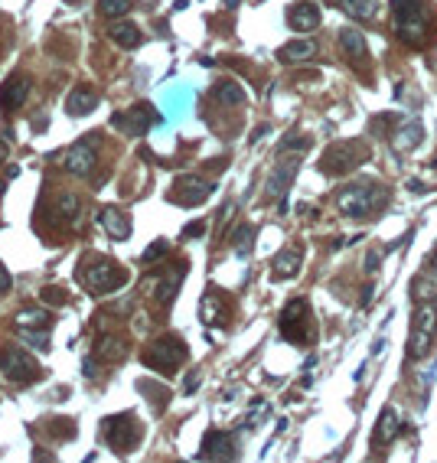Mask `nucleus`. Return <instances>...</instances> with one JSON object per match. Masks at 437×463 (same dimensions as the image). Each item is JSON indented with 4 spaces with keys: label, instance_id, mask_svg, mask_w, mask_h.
Returning <instances> with one entry per match:
<instances>
[{
    "label": "nucleus",
    "instance_id": "nucleus-13",
    "mask_svg": "<svg viewBox=\"0 0 437 463\" xmlns=\"http://www.w3.org/2000/svg\"><path fill=\"white\" fill-rule=\"evenodd\" d=\"M95 163H98V151H95V144H88V140L72 144L63 157V167L69 173H75V176H88V173L95 170Z\"/></svg>",
    "mask_w": 437,
    "mask_h": 463
},
{
    "label": "nucleus",
    "instance_id": "nucleus-15",
    "mask_svg": "<svg viewBox=\"0 0 437 463\" xmlns=\"http://www.w3.org/2000/svg\"><path fill=\"white\" fill-rule=\"evenodd\" d=\"M288 23L300 33L317 30V26H320V7H317V3H307V0H304V3H294L288 10Z\"/></svg>",
    "mask_w": 437,
    "mask_h": 463
},
{
    "label": "nucleus",
    "instance_id": "nucleus-4",
    "mask_svg": "<svg viewBox=\"0 0 437 463\" xmlns=\"http://www.w3.org/2000/svg\"><path fill=\"white\" fill-rule=\"evenodd\" d=\"M434 330H437V307L434 303H418L415 333H411V346H408V359H424V355L431 353Z\"/></svg>",
    "mask_w": 437,
    "mask_h": 463
},
{
    "label": "nucleus",
    "instance_id": "nucleus-1",
    "mask_svg": "<svg viewBox=\"0 0 437 463\" xmlns=\"http://www.w3.org/2000/svg\"><path fill=\"white\" fill-rule=\"evenodd\" d=\"M395 10V30L408 46H421L431 33V20L421 0H392Z\"/></svg>",
    "mask_w": 437,
    "mask_h": 463
},
{
    "label": "nucleus",
    "instance_id": "nucleus-23",
    "mask_svg": "<svg viewBox=\"0 0 437 463\" xmlns=\"http://www.w3.org/2000/svg\"><path fill=\"white\" fill-rule=\"evenodd\" d=\"M108 36L115 40L121 49H134V46H140V30L134 26V23H111V30H108Z\"/></svg>",
    "mask_w": 437,
    "mask_h": 463
},
{
    "label": "nucleus",
    "instance_id": "nucleus-7",
    "mask_svg": "<svg viewBox=\"0 0 437 463\" xmlns=\"http://www.w3.org/2000/svg\"><path fill=\"white\" fill-rule=\"evenodd\" d=\"M79 278L85 280L92 294H108V291H115V287H121L128 280V274L117 268L115 261H92L85 271H79Z\"/></svg>",
    "mask_w": 437,
    "mask_h": 463
},
{
    "label": "nucleus",
    "instance_id": "nucleus-8",
    "mask_svg": "<svg viewBox=\"0 0 437 463\" xmlns=\"http://www.w3.org/2000/svg\"><path fill=\"white\" fill-rule=\"evenodd\" d=\"M363 157H365V151L359 144H333L330 151L323 153L320 170L330 173V176H343V173L356 170V167L363 163Z\"/></svg>",
    "mask_w": 437,
    "mask_h": 463
},
{
    "label": "nucleus",
    "instance_id": "nucleus-33",
    "mask_svg": "<svg viewBox=\"0 0 437 463\" xmlns=\"http://www.w3.org/2000/svg\"><path fill=\"white\" fill-rule=\"evenodd\" d=\"M20 336L23 339H30V346H40V349H49V333H46V330H40V333H36V330H23L20 326Z\"/></svg>",
    "mask_w": 437,
    "mask_h": 463
},
{
    "label": "nucleus",
    "instance_id": "nucleus-25",
    "mask_svg": "<svg viewBox=\"0 0 437 463\" xmlns=\"http://www.w3.org/2000/svg\"><path fill=\"white\" fill-rule=\"evenodd\" d=\"M213 98L219 105H245V88L238 82H219L213 88Z\"/></svg>",
    "mask_w": 437,
    "mask_h": 463
},
{
    "label": "nucleus",
    "instance_id": "nucleus-17",
    "mask_svg": "<svg viewBox=\"0 0 437 463\" xmlns=\"http://www.w3.org/2000/svg\"><path fill=\"white\" fill-rule=\"evenodd\" d=\"M101 228L108 232V238H115V242H128L131 238V219L128 212H121V209H105L101 212Z\"/></svg>",
    "mask_w": 437,
    "mask_h": 463
},
{
    "label": "nucleus",
    "instance_id": "nucleus-16",
    "mask_svg": "<svg viewBox=\"0 0 437 463\" xmlns=\"http://www.w3.org/2000/svg\"><path fill=\"white\" fill-rule=\"evenodd\" d=\"M26 95H30V78L26 76L10 78V82L0 85V108H7V111L20 108L23 101H26Z\"/></svg>",
    "mask_w": 437,
    "mask_h": 463
},
{
    "label": "nucleus",
    "instance_id": "nucleus-28",
    "mask_svg": "<svg viewBox=\"0 0 437 463\" xmlns=\"http://www.w3.org/2000/svg\"><path fill=\"white\" fill-rule=\"evenodd\" d=\"M124 353H128V346L121 343V339H111V336H105V339H98V346H95V355H98V359H105V362H115V359H124Z\"/></svg>",
    "mask_w": 437,
    "mask_h": 463
},
{
    "label": "nucleus",
    "instance_id": "nucleus-44",
    "mask_svg": "<svg viewBox=\"0 0 437 463\" xmlns=\"http://www.w3.org/2000/svg\"><path fill=\"white\" fill-rule=\"evenodd\" d=\"M3 160H10V147H7V144L0 140V163H3Z\"/></svg>",
    "mask_w": 437,
    "mask_h": 463
},
{
    "label": "nucleus",
    "instance_id": "nucleus-14",
    "mask_svg": "<svg viewBox=\"0 0 437 463\" xmlns=\"http://www.w3.org/2000/svg\"><path fill=\"white\" fill-rule=\"evenodd\" d=\"M199 460H232L235 451H232V437L222 431H209L203 437V451L196 453Z\"/></svg>",
    "mask_w": 437,
    "mask_h": 463
},
{
    "label": "nucleus",
    "instance_id": "nucleus-27",
    "mask_svg": "<svg viewBox=\"0 0 437 463\" xmlns=\"http://www.w3.org/2000/svg\"><path fill=\"white\" fill-rule=\"evenodd\" d=\"M343 10L356 20H372L379 13V0H343Z\"/></svg>",
    "mask_w": 437,
    "mask_h": 463
},
{
    "label": "nucleus",
    "instance_id": "nucleus-3",
    "mask_svg": "<svg viewBox=\"0 0 437 463\" xmlns=\"http://www.w3.org/2000/svg\"><path fill=\"white\" fill-rule=\"evenodd\" d=\"M144 362H147L154 372L170 376L180 362H186V346H183V339H176V336H160V339L150 343V349L144 353Z\"/></svg>",
    "mask_w": 437,
    "mask_h": 463
},
{
    "label": "nucleus",
    "instance_id": "nucleus-42",
    "mask_svg": "<svg viewBox=\"0 0 437 463\" xmlns=\"http://www.w3.org/2000/svg\"><path fill=\"white\" fill-rule=\"evenodd\" d=\"M408 190H411V193H427V186L421 183V180H408Z\"/></svg>",
    "mask_w": 437,
    "mask_h": 463
},
{
    "label": "nucleus",
    "instance_id": "nucleus-46",
    "mask_svg": "<svg viewBox=\"0 0 437 463\" xmlns=\"http://www.w3.org/2000/svg\"><path fill=\"white\" fill-rule=\"evenodd\" d=\"M431 268L437 271V251H434V255H431Z\"/></svg>",
    "mask_w": 437,
    "mask_h": 463
},
{
    "label": "nucleus",
    "instance_id": "nucleus-32",
    "mask_svg": "<svg viewBox=\"0 0 437 463\" xmlns=\"http://www.w3.org/2000/svg\"><path fill=\"white\" fill-rule=\"evenodd\" d=\"M310 147V137H297V134H290V137H284L281 144H277V153H288V151H307Z\"/></svg>",
    "mask_w": 437,
    "mask_h": 463
},
{
    "label": "nucleus",
    "instance_id": "nucleus-12",
    "mask_svg": "<svg viewBox=\"0 0 437 463\" xmlns=\"http://www.w3.org/2000/svg\"><path fill=\"white\" fill-rule=\"evenodd\" d=\"M157 115H154V108L150 105H134L131 111H124V115H111V128L124 131V134H144V131L150 128V124H157Z\"/></svg>",
    "mask_w": 437,
    "mask_h": 463
},
{
    "label": "nucleus",
    "instance_id": "nucleus-2",
    "mask_svg": "<svg viewBox=\"0 0 437 463\" xmlns=\"http://www.w3.org/2000/svg\"><path fill=\"white\" fill-rule=\"evenodd\" d=\"M336 203H340V212H343V216L365 219V216H372L375 209L385 203V190H382L379 183H372V180H363V183L346 186Z\"/></svg>",
    "mask_w": 437,
    "mask_h": 463
},
{
    "label": "nucleus",
    "instance_id": "nucleus-43",
    "mask_svg": "<svg viewBox=\"0 0 437 463\" xmlns=\"http://www.w3.org/2000/svg\"><path fill=\"white\" fill-rule=\"evenodd\" d=\"M196 385H199V376H190V378H186V392H190V395L196 392Z\"/></svg>",
    "mask_w": 437,
    "mask_h": 463
},
{
    "label": "nucleus",
    "instance_id": "nucleus-21",
    "mask_svg": "<svg viewBox=\"0 0 437 463\" xmlns=\"http://www.w3.org/2000/svg\"><path fill=\"white\" fill-rule=\"evenodd\" d=\"M313 56H317V43H313V40H294V43L277 49V59H281V62H307Z\"/></svg>",
    "mask_w": 437,
    "mask_h": 463
},
{
    "label": "nucleus",
    "instance_id": "nucleus-31",
    "mask_svg": "<svg viewBox=\"0 0 437 463\" xmlns=\"http://www.w3.org/2000/svg\"><path fill=\"white\" fill-rule=\"evenodd\" d=\"M252 238H255V228H252V226H242V228H235V235H232V245H235V255H238V258H245L248 251H252Z\"/></svg>",
    "mask_w": 437,
    "mask_h": 463
},
{
    "label": "nucleus",
    "instance_id": "nucleus-48",
    "mask_svg": "<svg viewBox=\"0 0 437 463\" xmlns=\"http://www.w3.org/2000/svg\"><path fill=\"white\" fill-rule=\"evenodd\" d=\"M434 307H437V301H434Z\"/></svg>",
    "mask_w": 437,
    "mask_h": 463
},
{
    "label": "nucleus",
    "instance_id": "nucleus-29",
    "mask_svg": "<svg viewBox=\"0 0 437 463\" xmlns=\"http://www.w3.org/2000/svg\"><path fill=\"white\" fill-rule=\"evenodd\" d=\"M131 0H98V10H101V17H108V20H121V17H128L131 13Z\"/></svg>",
    "mask_w": 437,
    "mask_h": 463
},
{
    "label": "nucleus",
    "instance_id": "nucleus-41",
    "mask_svg": "<svg viewBox=\"0 0 437 463\" xmlns=\"http://www.w3.org/2000/svg\"><path fill=\"white\" fill-rule=\"evenodd\" d=\"M375 268H379V251H369V258H365V271L375 274Z\"/></svg>",
    "mask_w": 437,
    "mask_h": 463
},
{
    "label": "nucleus",
    "instance_id": "nucleus-6",
    "mask_svg": "<svg viewBox=\"0 0 437 463\" xmlns=\"http://www.w3.org/2000/svg\"><path fill=\"white\" fill-rule=\"evenodd\" d=\"M144 437V428L131 414H117V418H105V441L111 444V451L128 453L134 451V444Z\"/></svg>",
    "mask_w": 437,
    "mask_h": 463
},
{
    "label": "nucleus",
    "instance_id": "nucleus-11",
    "mask_svg": "<svg viewBox=\"0 0 437 463\" xmlns=\"http://www.w3.org/2000/svg\"><path fill=\"white\" fill-rule=\"evenodd\" d=\"M213 190H215V186L206 183V180H199V176H180L176 186H173L170 199H173V203H180V205H199V203H206V199L213 196Z\"/></svg>",
    "mask_w": 437,
    "mask_h": 463
},
{
    "label": "nucleus",
    "instance_id": "nucleus-37",
    "mask_svg": "<svg viewBox=\"0 0 437 463\" xmlns=\"http://www.w3.org/2000/svg\"><path fill=\"white\" fill-rule=\"evenodd\" d=\"M49 431H53L56 437H65V441H72V437H75V424L65 418V424H49Z\"/></svg>",
    "mask_w": 437,
    "mask_h": 463
},
{
    "label": "nucleus",
    "instance_id": "nucleus-38",
    "mask_svg": "<svg viewBox=\"0 0 437 463\" xmlns=\"http://www.w3.org/2000/svg\"><path fill=\"white\" fill-rule=\"evenodd\" d=\"M43 301H46V303H65V294H59V287H46V291H43Z\"/></svg>",
    "mask_w": 437,
    "mask_h": 463
},
{
    "label": "nucleus",
    "instance_id": "nucleus-5",
    "mask_svg": "<svg viewBox=\"0 0 437 463\" xmlns=\"http://www.w3.org/2000/svg\"><path fill=\"white\" fill-rule=\"evenodd\" d=\"M0 369H3V376L17 382V385H26L33 378L40 376V366H36V359L30 353H23L20 346H3L0 349Z\"/></svg>",
    "mask_w": 437,
    "mask_h": 463
},
{
    "label": "nucleus",
    "instance_id": "nucleus-40",
    "mask_svg": "<svg viewBox=\"0 0 437 463\" xmlns=\"http://www.w3.org/2000/svg\"><path fill=\"white\" fill-rule=\"evenodd\" d=\"M206 232V222H192V226L183 228V238H196V235H203Z\"/></svg>",
    "mask_w": 437,
    "mask_h": 463
},
{
    "label": "nucleus",
    "instance_id": "nucleus-30",
    "mask_svg": "<svg viewBox=\"0 0 437 463\" xmlns=\"http://www.w3.org/2000/svg\"><path fill=\"white\" fill-rule=\"evenodd\" d=\"M180 280H183V268H176V271L170 274V280L163 278L160 284H157V294H154V297H157L160 303H170L173 294H176V287H180Z\"/></svg>",
    "mask_w": 437,
    "mask_h": 463
},
{
    "label": "nucleus",
    "instance_id": "nucleus-22",
    "mask_svg": "<svg viewBox=\"0 0 437 463\" xmlns=\"http://www.w3.org/2000/svg\"><path fill=\"white\" fill-rule=\"evenodd\" d=\"M95 105H98L95 92H88V88H75L72 95H69V101H65V111H69L72 118H82V115H88V111H95Z\"/></svg>",
    "mask_w": 437,
    "mask_h": 463
},
{
    "label": "nucleus",
    "instance_id": "nucleus-26",
    "mask_svg": "<svg viewBox=\"0 0 437 463\" xmlns=\"http://www.w3.org/2000/svg\"><path fill=\"white\" fill-rule=\"evenodd\" d=\"M46 330L49 326V313L43 307H26V310L17 313V330Z\"/></svg>",
    "mask_w": 437,
    "mask_h": 463
},
{
    "label": "nucleus",
    "instance_id": "nucleus-34",
    "mask_svg": "<svg viewBox=\"0 0 437 463\" xmlns=\"http://www.w3.org/2000/svg\"><path fill=\"white\" fill-rule=\"evenodd\" d=\"M163 255H167V238H160V242H154V245H150L147 251L140 255V261H144V264H154V261H157V258H163Z\"/></svg>",
    "mask_w": 437,
    "mask_h": 463
},
{
    "label": "nucleus",
    "instance_id": "nucleus-24",
    "mask_svg": "<svg viewBox=\"0 0 437 463\" xmlns=\"http://www.w3.org/2000/svg\"><path fill=\"white\" fill-rule=\"evenodd\" d=\"M340 46H343V53L349 56V59H365V56H369V49H365V36L359 30H343L340 33Z\"/></svg>",
    "mask_w": 437,
    "mask_h": 463
},
{
    "label": "nucleus",
    "instance_id": "nucleus-20",
    "mask_svg": "<svg viewBox=\"0 0 437 463\" xmlns=\"http://www.w3.org/2000/svg\"><path fill=\"white\" fill-rule=\"evenodd\" d=\"M398 428H402V421H398L395 408H385V411H382V418H379V424H375L372 444H375V447H388V444L395 441V434H398Z\"/></svg>",
    "mask_w": 437,
    "mask_h": 463
},
{
    "label": "nucleus",
    "instance_id": "nucleus-36",
    "mask_svg": "<svg viewBox=\"0 0 437 463\" xmlns=\"http://www.w3.org/2000/svg\"><path fill=\"white\" fill-rule=\"evenodd\" d=\"M59 212H63L65 219H72L75 212H79V196H72V193H65L63 199H59Z\"/></svg>",
    "mask_w": 437,
    "mask_h": 463
},
{
    "label": "nucleus",
    "instance_id": "nucleus-47",
    "mask_svg": "<svg viewBox=\"0 0 437 463\" xmlns=\"http://www.w3.org/2000/svg\"><path fill=\"white\" fill-rule=\"evenodd\" d=\"M65 3H72V7H79V3H82V0H65Z\"/></svg>",
    "mask_w": 437,
    "mask_h": 463
},
{
    "label": "nucleus",
    "instance_id": "nucleus-9",
    "mask_svg": "<svg viewBox=\"0 0 437 463\" xmlns=\"http://www.w3.org/2000/svg\"><path fill=\"white\" fill-rule=\"evenodd\" d=\"M281 336L290 343H304L310 336L307 326V301H290L281 313Z\"/></svg>",
    "mask_w": 437,
    "mask_h": 463
},
{
    "label": "nucleus",
    "instance_id": "nucleus-35",
    "mask_svg": "<svg viewBox=\"0 0 437 463\" xmlns=\"http://www.w3.org/2000/svg\"><path fill=\"white\" fill-rule=\"evenodd\" d=\"M411 287H415V301H418V303H424L427 297L434 294V287L427 284V278H424V274H421V278H415V284H411Z\"/></svg>",
    "mask_w": 437,
    "mask_h": 463
},
{
    "label": "nucleus",
    "instance_id": "nucleus-10",
    "mask_svg": "<svg viewBox=\"0 0 437 463\" xmlns=\"http://www.w3.org/2000/svg\"><path fill=\"white\" fill-rule=\"evenodd\" d=\"M297 170H300V157H281L277 167L271 170V176H267V196H271V199H281V205H284Z\"/></svg>",
    "mask_w": 437,
    "mask_h": 463
},
{
    "label": "nucleus",
    "instance_id": "nucleus-18",
    "mask_svg": "<svg viewBox=\"0 0 437 463\" xmlns=\"http://www.w3.org/2000/svg\"><path fill=\"white\" fill-rule=\"evenodd\" d=\"M297 271H300V251L297 248H284V251H277L274 261H271V278L274 280L294 278Z\"/></svg>",
    "mask_w": 437,
    "mask_h": 463
},
{
    "label": "nucleus",
    "instance_id": "nucleus-39",
    "mask_svg": "<svg viewBox=\"0 0 437 463\" xmlns=\"http://www.w3.org/2000/svg\"><path fill=\"white\" fill-rule=\"evenodd\" d=\"M13 287V278H10V271L3 268V264H0V294H7Z\"/></svg>",
    "mask_w": 437,
    "mask_h": 463
},
{
    "label": "nucleus",
    "instance_id": "nucleus-45",
    "mask_svg": "<svg viewBox=\"0 0 437 463\" xmlns=\"http://www.w3.org/2000/svg\"><path fill=\"white\" fill-rule=\"evenodd\" d=\"M225 7H229V10H235V7H238V0H225Z\"/></svg>",
    "mask_w": 437,
    "mask_h": 463
},
{
    "label": "nucleus",
    "instance_id": "nucleus-19",
    "mask_svg": "<svg viewBox=\"0 0 437 463\" xmlns=\"http://www.w3.org/2000/svg\"><path fill=\"white\" fill-rule=\"evenodd\" d=\"M421 137H424V128H421L418 121H408V124H402V128L392 134V147L398 153H408L421 144Z\"/></svg>",
    "mask_w": 437,
    "mask_h": 463
}]
</instances>
